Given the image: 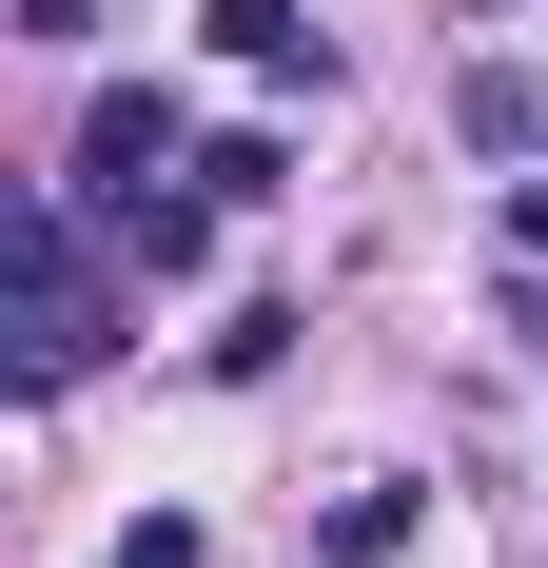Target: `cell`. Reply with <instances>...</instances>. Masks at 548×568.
Instances as JSON below:
<instances>
[{"mask_svg":"<svg viewBox=\"0 0 548 568\" xmlns=\"http://www.w3.org/2000/svg\"><path fill=\"white\" fill-rule=\"evenodd\" d=\"M314 549H333V568H392V549H412V470H373V490H333V510H314Z\"/></svg>","mask_w":548,"mask_h":568,"instance_id":"5b68a950","label":"cell"},{"mask_svg":"<svg viewBox=\"0 0 548 568\" xmlns=\"http://www.w3.org/2000/svg\"><path fill=\"white\" fill-rule=\"evenodd\" d=\"M20 20H40V40H79V20H99V0H20Z\"/></svg>","mask_w":548,"mask_h":568,"instance_id":"30bf717a","label":"cell"},{"mask_svg":"<svg viewBox=\"0 0 548 568\" xmlns=\"http://www.w3.org/2000/svg\"><path fill=\"white\" fill-rule=\"evenodd\" d=\"M158 176H196V158H176V99H138V79H118V99L99 118H79V176H59V196H79V216H138V196H158Z\"/></svg>","mask_w":548,"mask_h":568,"instance_id":"7a4b0ae2","label":"cell"},{"mask_svg":"<svg viewBox=\"0 0 548 568\" xmlns=\"http://www.w3.org/2000/svg\"><path fill=\"white\" fill-rule=\"evenodd\" d=\"M450 138H470V158H548V79L529 59H470V79H450Z\"/></svg>","mask_w":548,"mask_h":568,"instance_id":"277c9868","label":"cell"},{"mask_svg":"<svg viewBox=\"0 0 548 568\" xmlns=\"http://www.w3.org/2000/svg\"><path fill=\"white\" fill-rule=\"evenodd\" d=\"M118 334V294H99V216L79 196H20V314H0V353H20V393H79Z\"/></svg>","mask_w":548,"mask_h":568,"instance_id":"6da1fadb","label":"cell"},{"mask_svg":"<svg viewBox=\"0 0 548 568\" xmlns=\"http://www.w3.org/2000/svg\"><path fill=\"white\" fill-rule=\"evenodd\" d=\"M216 216H235V196H138V216H118V255H138V275H196V255H216Z\"/></svg>","mask_w":548,"mask_h":568,"instance_id":"8992f818","label":"cell"},{"mask_svg":"<svg viewBox=\"0 0 548 568\" xmlns=\"http://www.w3.org/2000/svg\"><path fill=\"white\" fill-rule=\"evenodd\" d=\"M490 235H509V255H548V176H509V216H490Z\"/></svg>","mask_w":548,"mask_h":568,"instance_id":"ba28073f","label":"cell"},{"mask_svg":"<svg viewBox=\"0 0 548 568\" xmlns=\"http://www.w3.org/2000/svg\"><path fill=\"white\" fill-rule=\"evenodd\" d=\"M450 20H509V0H450Z\"/></svg>","mask_w":548,"mask_h":568,"instance_id":"8fae6325","label":"cell"},{"mask_svg":"<svg viewBox=\"0 0 548 568\" xmlns=\"http://www.w3.org/2000/svg\"><path fill=\"white\" fill-rule=\"evenodd\" d=\"M509 334H529V353H548V255H509Z\"/></svg>","mask_w":548,"mask_h":568,"instance_id":"9c48e42d","label":"cell"},{"mask_svg":"<svg viewBox=\"0 0 548 568\" xmlns=\"http://www.w3.org/2000/svg\"><path fill=\"white\" fill-rule=\"evenodd\" d=\"M216 59H235V79H314V99H333V20H314V0H216Z\"/></svg>","mask_w":548,"mask_h":568,"instance_id":"3957f363","label":"cell"},{"mask_svg":"<svg viewBox=\"0 0 548 568\" xmlns=\"http://www.w3.org/2000/svg\"><path fill=\"white\" fill-rule=\"evenodd\" d=\"M118 568H196V510H138V529H118Z\"/></svg>","mask_w":548,"mask_h":568,"instance_id":"52a82bcc","label":"cell"}]
</instances>
